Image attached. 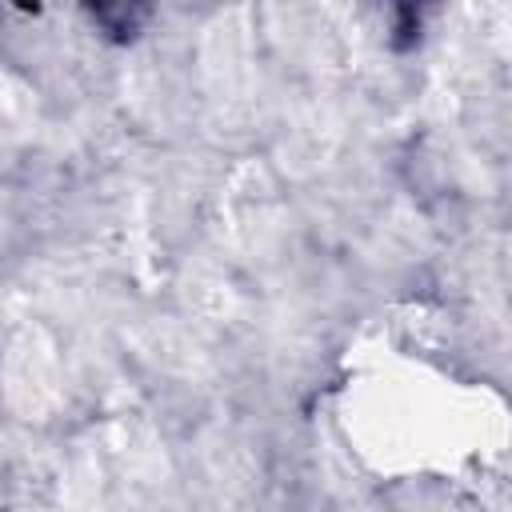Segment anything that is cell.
Wrapping results in <instances>:
<instances>
[{"label":"cell","mask_w":512,"mask_h":512,"mask_svg":"<svg viewBox=\"0 0 512 512\" xmlns=\"http://www.w3.org/2000/svg\"><path fill=\"white\" fill-rule=\"evenodd\" d=\"M88 16L104 28V36H112L116 44H128V40H136V32L152 16V8H144V4H96V8H88Z\"/></svg>","instance_id":"obj_1"},{"label":"cell","mask_w":512,"mask_h":512,"mask_svg":"<svg viewBox=\"0 0 512 512\" xmlns=\"http://www.w3.org/2000/svg\"><path fill=\"white\" fill-rule=\"evenodd\" d=\"M392 16H396V28H392V48H396V52H404V48H412V44L420 40V8L400 4V8H392Z\"/></svg>","instance_id":"obj_2"}]
</instances>
